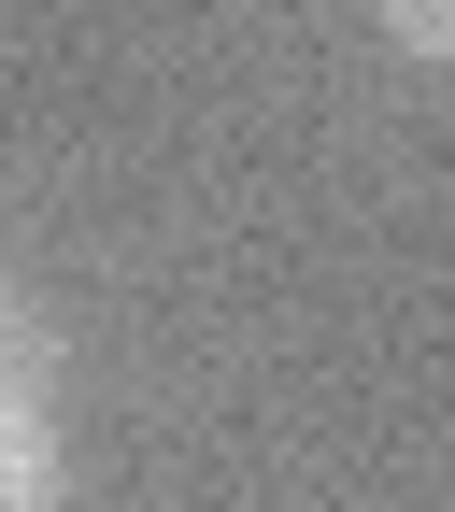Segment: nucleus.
<instances>
[{"label": "nucleus", "instance_id": "f257e3e1", "mask_svg": "<svg viewBox=\"0 0 455 512\" xmlns=\"http://www.w3.org/2000/svg\"><path fill=\"white\" fill-rule=\"evenodd\" d=\"M57 484H72V441H57L43 384L0 370V512H57Z\"/></svg>", "mask_w": 455, "mask_h": 512}, {"label": "nucleus", "instance_id": "f03ea898", "mask_svg": "<svg viewBox=\"0 0 455 512\" xmlns=\"http://www.w3.org/2000/svg\"><path fill=\"white\" fill-rule=\"evenodd\" d=\"M384 43H399L413 72H441L455 57V0H384Z\"/></svg>", "mask_w": 455, "mask_h": 512}, {"label": "nucleus", "instance_id": "7ed1b4c3", "mask_svg": "<svg viewBox=\"0 0 455 512\" xmlns=\"http://www.w3.org/2000/svg\"><path fill=\"white\" fill-rule=\"evenodd\" d=\"M0 370L43 384V313H29V285H15V271H0Z\"/></svg>", "mask_w": 455, "mask_h": 512}]
</instances>
